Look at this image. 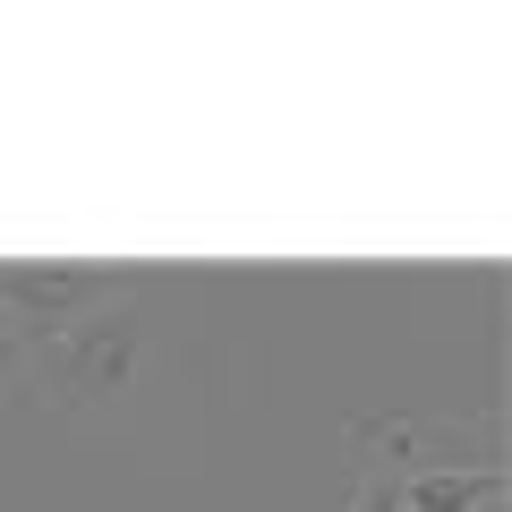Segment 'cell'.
Segmentation results:
<instances>
[{
	"instance_id": "cell-2",
	"label": "cell",
	"mask_w": 512,
	"mask_h": 512,
	"mask_svg": "<svg viewBox=\"0 0 512 512\" xmlns=\"http://www.w3.org/2000/svg\"><path fill=\"white\" fill-rule=\"evenodd\" d=\"M111 299H120V274H111V265H35V256L0 265V316H9L26 342H52V333L86 325Z\"/></svg>"
},
{
	"instance_id": "cell-5",
	"label": "cell",
	"mask_w": 512,
	"mask_h": 512,
	"mask_svg": "<svg viewBox=\"0 0 512 512\" xmlns=\"http://www.w3.org/2000/svg\"><path fill=\"white\" fill-rule=\"evenodd\" d=\"M26 367H35V342H26V333L9 325V316H0V384H18Z\"/></svg>"
},
{
	"instance_id": "cell-3",
	"label": "cell",
	"mask_w": 512,
	"mask_h": 512,
	"mask_svg": "<svg viewBox=\"0 0 512 512\" xmlns=\"http://www.w3.org/2000/svg\"><path fill=\"white\" fill-rule=\"evenodd\" d=\"M504 495V470H402V512H478Z\"/></svg>"
},
{
	"instance_id": "cell-1",
	"label": "cell",
	"mask_w": 512,
	"mask_h": 512,
	"mask_svg": "<svg viewBox=\"0 0 512 512\" xmlns=\"http://www.w3.org/2000/svg\"><path fill=\"white\" fill-rule=\"evenodd\" d=\"M137 350H146V316L137 308H94L86 325L35 342V367H43V384H52V402L94 410V402H111V393L128 384Z\"/></svg>"
},
{
	"instance_id": "cell-4",
	"label": "cell",
	"mask_w": 512,
	"mask_h": 512,
	"mask_svg": "<svg viewBox=\"0 0 512 512\" xmlns=\"http://www.w3.org/2000/svg\"><path fill=\"white\" fill-rule=\"evenodd\" d=\"M350 512H402V470H367L359 495H350Z\"/></svg>"
}]
</instances>
